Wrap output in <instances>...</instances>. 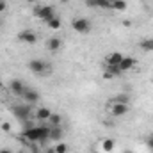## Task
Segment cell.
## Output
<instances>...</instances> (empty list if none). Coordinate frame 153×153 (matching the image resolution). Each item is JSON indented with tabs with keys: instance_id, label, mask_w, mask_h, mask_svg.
Instances as JSON below:
<instances>
[{
	"instance_id": "cell-10",
	"label": "cell",
	"mask_w": 153,
	"mask_h": 153,
	"mask_svg": "<svg viewBox=\"0 0 153 153\" xmlns=\"http://www.w3.org/2000/svg\"><path fill=\"white\" fill-rule=\"evenodd\" d=\"M85 5L93 9H112V0H85Z\"/></svg>"
},
{
	"instance_id": "cell-31",
	"label": "cell",
	"mask_w": 153,
	"mask_h": 153,
	"mask_svg": "<svg viewBox=\"0 0 153 153\" xmlns=\"http://www.w3.org/2000/svg\"><path fill=\"white\" fill-rule=\"evenodd\" d=\"M93 153H100V152H93Z\"/></svg>"
},
{
	"instance_id": "cell-19",
	"label": "cell",
	"mask_w": 153,
	"mask_h": 153,
	"mask_svg": "<svg viewBox=\"0 0 153 153\" xmlns=\"http://www.w3.org/2000/svg\"><path fill=\"white\" fill-rule=\"evenodd\" d=\"M48 123H50V126H61V123H62V117H61V114H55V112H52L50 119H48Z\"/></svg>"
},
{
	"instance_id": "cell-30",
	"label": "cell",
	"mask_w": 153,
	"mask_h": 153,
	"mask_svg": "<svg viewBox=\"0 0 153 153\" xmlns=\"http://www.w3.org/2000/svg\"><path fill=\"white\" fill-rule=\"evenodd\" d=\"M0 27H2V20H0Z\"/></svg>"
},
{
	"instance_id": "cell-9",
	"label": "cell",
	"mask_w": 153,
	"mask_h": 153,
	"mask_svg": "<svg viewBox=\"0 0 153 153\" xmlns=\"http://www.w3.org/2000/svg\"><path fill=\"white\" fill-rule=\"evenodd\" d=\"M22 98L25 100V103H29V105H36L41 96H39V93L36 91V89H29V87H27L25 93L22 94Z\"/></svg>"
},
{
	"instance_id": "cell-7",
	"label": "cell",
	"mask_w": 153,
	"mask_h": 153,
	"mask_svg": "<svg viewBox=\"0 0 153 153\" xmlns=\"http://www.w3.org/2000/svg\"><path fill=\"white\" fill-rule=\"evenodd\" d=\"M18 41H22V43H27V45H34V43L38 41V34H36L34 30H30V29H27V30H22V32L18 34Z\"/></svg>"
},
{
	"instance_id": "cell-11",
	"label": "cell",
	"mask_w": 153,
	"mask_h": 153,
	"mask_svg": "<svg viewBox=\"0 0 153 153\" xmlns=\"http://www.w3.org/2000/svg\"><path fill=\"white\" fill-rule=\"evenodd\" d=\"M123 53H119V52H112V53H109L107 57H105V66H119V62L123 61Z\"/></svg>"
},
{
	"instance_id": "cell-2",
	"label": "cell",
	"mask_w": 153,
	"mask_h": 153,
	"mask_svg": "<svg viewBox=\"0 0 153 153\" xmlns=\"http://www.w3.org/2000/svg\"><path fill=\"white\" fill-rule=\"evenodd\" d=\"M34 14L38 16L39 20H43L45 23H48L52 18L57 16V14H55V9H53L52 5H38V7L34 9Z\"/></svg>"
},
{
	"instance_id": "cell-33",
	"label": "cell",
	"mask_w": 153,
	"mask_h": 153,
	"mask_svg": "<svg viewBox=\"0 0 153 153\" xmlns=\"http://www.w3.org/2000/svg\"><path fill=\"white\" fill-rule=\"evenodd\" d=\"M0 2H2V0H0Z\"/></svg>"
},
{
	"instance_id": "cell-1",
	"label": "cell",
	"mask_w": 153,
	"mask_h": 153,
	"mask_svg": "<svg viewBox=\"0 0 153 153\" xmlns=\"http://www.w3.org/2000/svg\"><path fill=\"white\" fill-rule=\"evenodd\" d=\"M23 137L30 143H46L50 139V126H29L23 130Z\"/></svg>"
},
{
	"instance_id": "cell-24",
	"label": "cell",
	"mask_w": 153,
	"mask_h": 153,
	"mask_svg": "<svg viewBox=\"0 0 153 153\" xmlns=\"http://www.w3.org/2000/svg\"><path fill=\"white\" fill-rule=\"evenodd\" d=\"M5 9H7V0H2L0 2V13H4Z\"/></svg>"
},
{
	"instance_id": "cell-21",
	"label": "cell",
	"mask_w": 153,
	"mask_h": 153,
	"mask_svg": "<svg viewBox=\"0 0 153 153\" xmlns=\"http://www.w3.org/2000/svg\"><path fill=\"white\" fill-rule=\"evenodd\" d=\"M114 102H117V103H125V105H128L130 103V96L126 94V93H123V94H117L114 98Z\"/></svg>"
},
{
	"instance_id": "cell-12",
	"label": "cell",
	"mask_w": 153,
	"mask_h": 153,
	"mask_svg": "<svg viewBox=\"0 0 153 153\" xmlns=\"http://www.w3.org/2000/svg\"><path fill=\"white\" fill-rule=\"evenodd\" d=\"M62 137H64V130H62V126H50V139L52 141H62Z\"/></svg>"
},
{
	"instance_id": "cell-27",
	"label": "cell",
	"mask_w": 153,
	"mask_h": 153,
	"mask_svg": "<svg viewBox=\"0 0 153 153\" xmlns=\"http://www.w3.org/2000/svg\"><path fill=\"white\" fill-rule=\"evenodd\" d=\"M0 153H13V152H9V150H0Z\"/></svg>"
},
{
	"instance_id": "cell-23",
	"label": "cell",
	"mask_w": 153,
	"mask_h": 153,
	"mask_svg": "<svg viewBox=\"0 0 153 153\" xmlns=\"http://www.w3.org/2000/svg\"><path fill=\"white\" fill-rule=\"evenodd\" d=\"M0 128H2L4 132H9V130H11V125H9V123H2V125H0Z\"/></svg>"
},
{
	"instance_id": "cell-3",
	"label": "cell",
	"mask_w": 153,
	"mask_h": 153,
	"mask_svg": "<svg viewBox=\"0 0 153 153\" xmlns=\"http://www.w3.org/2000/svg\"><path fill=\"white\" fill-rule=\"evenodd\" d=\"M71 29L78 34H87L91 30V22L87 18H73L71 20Z\"/></svg>"
},
{
	"instance_id": "cell-15",
	"label": "cell",
	"mask_w": 153,
	"mask_h": 153,
	"mask_svg": "<svg viewBox=\"0 0 153 153\" xmlns=\"http://www.w3.org/2000/svg\"><path fill=\"white\" fill-rule=\"evenodd\" d=\"M50 116H52V111L48 107H39L36 111V119H39V121H48Z\"/></svg>"
},
{
	"instance_id": "cell-26",
	"label": "cell",
	"mask_w": 153,
	"mask_h": 153,
	"mask_svg": "<svg viewBox=\"0 0 153 153\" xmlns=\"http://www.w3.org/2000/svg\"><path fill=\"white\" fill-rule=\"evenodd\" d=\"M25 2H29V4H36L38 0H25Z\"/></svg>"
},
{
	"instance_id": "cell-20",
	"label": "cell",
	"mask_w": 153,
	"mask_h": 153,
	"mask_svg": "<svg viewBox=\"0 0 153 153\" xmlns=\"http://www.w3.org/2000/svg\"><path fill=\"white\" fill-rule=\"evenodd\" d=\"M126 0H112V9H116V11H125L126 9Z\"/></svg>"
},
{
	"instance_id": "cell-6",
	"label": "cell",
	"mask_w": 153,
	"mask_h": 153,
	"mask_svg": "<svg viewBox=\"0 0 153 153\" xmlns=\"http://www.w3.org/2000/svg\"><path fill=\"white\" fill-rule=\"evenodd\" d=\"M109 107H111V114L114 116V117H121V116H125L128 112V105H125V103H117V102H111L109 103Z\"/></svg>"
},
{
	"instance_id": "cell-8",
	"label": "cell",
	"mask_w": 153,
	"mask_h": 153,
	"mask_svg": "<svg viewBox=\"0 0 153 153\" xmlns=\"http://www.w3.org/2000/svg\"><path fill=\"white\" fill-rule=\"evenodd\" d=\"M25 89H27V87H25V84H23L20 78H13L11 84H9V91H11L14 96H22V94L25 93Z\"/></svg>"
},
{
	"instance_id": "cell-22",
	"label": "cell",
	"mask_w": 153,
	"mask_h": 153,
	"mask_svg": "<svg viewBox=\"0 0 153 153\" xmlns=\"http://www.w3.org/2000/svg\"><path fill=\"white\" fill-rule=\"evenodd\" d=\"M53 152H55V153H66V152H68V144H66V143H62V141H59V143L55 144Z\"/></svg>"
},
{
	"instance_id": "cell-4",
	"label": "cell",
	"mask_w": 153,
	"mask_h": 153,
	"mask_svg": "<svg viewBox=\"0 0 153 153\" xmlns=\"http://www.w3.org/2000/svg\"><path fill=\"white\" fill-rule=\"evenodd\" d=\"M13 114L16 119H22V121H29V117L32 114V109H30V105L27 103V105H14L13 107Z\"/></svg>"
},
{
	"instance_id": "cell-29",
	"label": "cell",
	"mask_w": 153,
	"mask_h": 153,
	"mask_svg": "<svg viewBox=\"0 0 153 153\" xmlns=\"http://www.w3.org/2000/svg\"><path fill=\"white\" fill-rule=\"evenodd\" d=\"M2 85H4V82H2V78H0V87H2Z\"/></svg>"
},
{
	"instance_id": "cell-14",
	"label": "cell",
	"mask_w": 153,
	"mask_h": 153,
	"mask_svg": "<svg viewBox=\"0 0 153 153\" xmlns=\"http://www.w3.org/2000/svg\"><path fill=\"white\" fill-rule=\"evenodd\" d=\"M135 66V59L134 57H123V61L119 62V70L125 73V71H128V70H132Z\"/></svg>"
},
{
	"instance_id": "cell-18",
	"label": "cell",
	"mask_w": 153,
	"mask_h": 153,
	"mask_svg": "<svg viewBox=\"0 0 153 153\" xmlns=\"http://www.w3.org/2000/svg\"><path fill=\"white\" fill-rule=\"evenodd\" d=\"M114 146H116L114 139H103V141H102V148H103V152L111 153L112 150H114Z\"/></svg>"
},
{
	"instance_id": "cell-32",
	"label": "cell",
	"mask_w": 153,
	"mask_h": 153,
	"mask_svg": "<svg viewBox=\"0 0 153 153\" xmlns=\"http://www.w3.org/2000/svg\"><path fill=\"white\" fill-rule=\"evenodd\" d=\"M62 2H66V0H62Z\"/></svg>"
},
{
	"instance_id": "cell-13",
	"label": "cell",
	"mask_w": 153,
	"mask_h": 153,
	"mask_svg": "<svg viewBox=\"0 0 153 153\" xmlns=\"http://www.w3.org/2000/svg\"><path fill=\"white\" fill-rule=\"evenodd\" d=\"M62 46V41H61V38H48L46 39V48L50 50V52H57L59 48Z\"/></svg>"
},
{
	"instance_id": "cell-25",
	"label": "cell",
	"mask_w": 153,
	"mask_h": 153,
	"mask_svg": "<svg viewBox=\"0 0 153 153\" xmlns=\"http://www.w3.org/2000/svg\"><path fill=\"white\" fill-rule=\"evenodd\" d=\"M146 144H148V148H150V150L153 152V135H150V137H148V141H146Z\"/></svg>"
},
{
	"instance_id": "cell-17",
	"label": "cell",
	"mask_w": 153,
	"mask_h": 153,
	"mask_svg": "<svg viewBox=\"0 0 153 153\" xmlns=\"http://www.w3.org/2000/svg\"><path fill=\"white\" fill-rule=\"evenodd\" d=\"M61 27H62V20L59 16H55V18H52L48 22V29H52V30H59Z\"/></svg>"
},
{
	"instance_id": "cell-28",
	"label": "cell",
	"mask_w": 153,
	"mask_h": 153,
	"mask_svg": "<svg viewBox=\"0 0 153 153\" xmlns=\"http://www.w3.org/2000/svg\"><path fill=\"white\" fill-rule=\"evenodd\" d=\"M125 153H134V152H132V150H126V152H125Z\"/></svg>"
},
{
	"instance_id": "cell-5",
	"label": "cell",
	"mask_w": 153,
	"mask_h": 153,
	"mask_svg": "<svg viewBox=\"0 0 153 153\" xmlns=\"http://www.w3.org/2000/svg\"><path fill=\"white\" fill-rule=\"evenodd\" d=\"M29 70L32 73H36V75H43V73H46L50 70V66L41 59H32V61H29Z\"/></svg>"
},
{
	"instance_id": "cell-16",
	"label": "cell",
	"mask_w": 153,
	"mask_h": 153,
	"mask_svg": "<svg viewBox=\"0 0 153 153\" xmlns=\"http://www.w3.org/2000/svg\"><path fill=\"white\" fill-rule=\"evenodd\" d=\"M139 48H141V50H144V52H153V38L143 39V41L139 43Z\"/></svg>"
}]
</instances>
